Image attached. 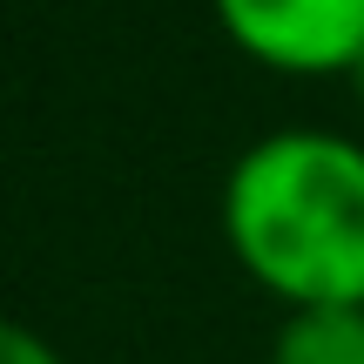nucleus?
Masks as SVG:
<instances>
[{"label":"nucleus","mask_w":364,"mask_h":364,"mask_svg":"<svg viewBox=\"0 0 364 364\" xmlns=\"http://www.w3.org/2000/svg\"><path fill=\"white\" fill-rule=\"evenodd\" d=\"M223 236L284 311L364 304V142L331 129L250 142L223 182Z\"/></svg>","instance_id":"1"},{"label":"nucleus","mask_w":364,"mask_h":364,"mask_svg":"<svg viewBox=\"0 0 364 364\" xmlns=\"http://www.w3.org/2000/svg\"><path fill=\"white\" fill-rule=\"evenodd\" d=\"M236 54L270 75H351L364 61V0H209Z\"/></svg>","instance_id":"2"},{"label":"nucleus","mask_w":364,"mask_h":364,"mask_svg":"<svg viewBox=\"0 0 364 364\" xmlns=\"http://www.w3.org/2000/svg\"><path fill=\"white\" fill-rule=\"evenodd\" d=\"M270 364H364V304H311L284 311Z\"/></svg>","instance_id":"3"},{"label":"nucleus","mask_w":364,"mask_h":364,"mask_svg":"<svg viewBox=\"0 0 364 364\" xmlns=\"http://www.w3.org/2000/svg\"><path fill=\"white\" fill-rule=\"evenodd\" d=\"M0 364H61V358H54V344L41 338V331L0 317Z\"/></svg>","instance_id":"4"}]
</instances>
